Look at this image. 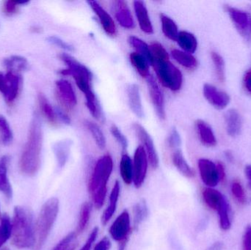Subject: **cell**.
I'll list each match as a JSON object with an SVG mask.
<instances>
[{"label": "cell", "mask_w": 251, "mask_h": 250, "mask_svg": "<svg viewBox=\"0 0 251 250\" xmlns=\"http://www.w3.org/2000/svg\"><path fill=\"white\" fill-rule=\"evenodd\" d=\"M120 183L119 181H116L114 186L112 189L111 193H110L109 206L106 208L102 217H101V223L103 226H106L116 213L118 201H119V196H120Z\"/></svg>", "instance_id": "obj_21"}, {"label": "cell", "mask_w": 251, "mask_h": 250, "mask_svg": "<svg viewBox=\"0 0 251 250\" xmlns=\"http://www.w3.org/2000/svg\"><path fill=\"white\" fill-rule=\"evenodd\" d=\"M29 1H5L4 4V12L7 15H13L16 13L18 7L20 5L27 4Z\"/></svg>", "instance_id": "obj_46"}, {"label": "cell", "mask_w": 251, "mask_h": 250, "mask_svg": "<svg viewBox=\"0 0 251 250\" xmlns=\"http://www.w3.org/2000/svg\"><path fill=\"white\" fill-rule=\"evenodd\" d=\"M57 97L59 102L64 110L71 111L77 104V98L72 84L66 79H60L56 82Z\"/></svg>", "instance_id": "obj_11"}, {"label": "cell", "mask_w": 251, "mask_h": 250, "mask_svg": "<svg viewBox=\"0 0 251 250\" xmlns=\"http://www.w3.org/2000/svg\"><path fill=\"white\" fill-rule=\"evenodd\" d=\"M10 239L13 246L19 249H29L35 247V224L30 208L21 205L15 207Z\"/></svg>", "instance_id": "obj_3"}, {"label": "cell", "mask_w": 251, "mask_h": 250, "mask_svg": "<svg viewBox=\"0 0 251 250\" xmlns=\"http://www.w3.org/2000/svg\"><path fill=\"white\" fill-rule=\"evenodd\" d=\"M196 126L201 142L206 146H215L217 140L212 128L206 122L201 120H197Z\"/></svg>", "instance_id": "obj_24"}, {"label": "cell", "mask_w": 251, "mask_h": 250, "mask_svg": "<svg viewBox=\"0 0 251 250\" xmlns=\"http://www.w3.org/2000/svg\"><path fill=\"white\" fill-rule=\"evenodd\" d=\"M131 231L129 213L125 210L116 219L110 227L109 233L113 240L122 244L126 243Z\"/></svg>", "instance_id": "obj_9"}, {"label": "cell", "mask_w": 251, "mask_h": 250, "mask_svg": "<svg viewBox=\"0 0 251 250\" xmlns=\"http://www.w3.org/2000/svg\"><path fill=\"white\" fill-rule=\"evenodd\" d=\"M199 169L202 182L208 187L212 188L219 183L217 164L206 159H201L199 161Z\"/></svg>", "instance_id": "obj_12"}, {"label": "cell", "mask_w": 251, "mask_h": 250, "mask_svg": "<svg viewBox=\"0 0 251 250\" xmlns=\"http://www.w3.org/2000/svg\"><path fill=\"white\" fill-rule=\"evenodd\" d=\"M38 102H39L40 109H41L43 114L45 116L46 118L51 125L55 126L57 124V118L55 110L51 107L47 97L44 94H38Z\"/></svg>", "instance_id": "obj_34"}, {"label": "cell", "mask_w": 251, "mask_h": 250, "mask_svg": "<svg viewBox=\"0 0 251 250\" xmlns=\"http://www.w3.org/2000/svg\"><path fill=\"white\" fill-rule=\"evenodd\" d=\"M119 167L122 180L126 184L131 185L133 183V162L128 154L122 155Z\"/></svg>", "instance_id": "obj_32"}, {"label": "cell", "mask_w": 251, "mask_h": 250, "mask_svg": "<svg viewBox=\"0 0 251 250\" xmlns=\"http://www.w3.org/2000/svg\"><path fill=\"white\" fill-rule=\"evenodd\" d=\"M179 46L185 52L193 54L197 49L198 41L194 35L186 31H181L178 33L176 40Z\"/></svg>", "instance_id": "obj_27"}, {"label": "cell", "mask_w": 251, "mask_h": 250, "mask_svg": "<svg viewBox=\"0 0 251 250\" xmlns=\"http://www.w3.org/2000/svg\"><path fill=\"white\" fill-rule=\"evenodd\" d=\"M9 162L8 156H4L0 159V192L10 199L13 196V189L8 178Z\"/></svg>", "instance_id": "obj_19"}, {"label": "cell", "mask_w": 251, "mask_h": 250, "mask_svg": "<svg viewBox=\"0 0 251 250\" xmlns=\"http://www.w3.org/2000/svg\"><path fill=\"white\" fill-rule=\"evenodd\" d=\"M11 236V221L7 214H4L0 220V248L10 239Z\"/></svg>", "instance_id": "obj_39"}, {"label": "cell", "mask_w": 251, "mask_h": 250, "mask_svg": "<svg viewBox=\"0 0 251 250\" xmlns=\"http://www.w3.org/2000/svg\"><path fill=\"white\" fill-rule=\"evenodd\" d=\"M244 85L246 90L251 93V70L247 71L244 76Z\"/></svg>", "instance_id": "obj_54"}, {"label": "cell", "mask_w": 251, "mask_h": 250, "mask_svg": "<svg viewBox=\"0 0 251 250\" xmlns=\"http://www.w3.org/2000/svg\"><path fill=\"white\" fill-rule=\"evenodd\" d=\"M212 59L218 80L221 82H224L225 80V66L224 59L216 52H212Z\"/></svg>", "instance_id": "obj_42"}, {"label": "cell", "mask_w": 251, "mask_h": 250, "mask_svg": "<svg viewBox=\"0 0 251 250\" xmlns=\"http://www.w3.org/2000/svg\"><path fill=\"white\" fill-rule=\"evenodd\" d=\"M72 145V141L62 140L56 142L53 145V151L59 168H63L66 165L69 159Z\"/></svg>", "instance_id": "obj_22"}, {"label": "cell", "mask_w": 251, "mask_h": 250, "mask_svg": "<svg viewBox=\"0 0 251 250\" xmlns=\"http://www.w3.org/2000/svg\"><path fill=\"white\" fill-rule=\"evenodd\" d=\"M0 134H1L3 144L4 145H10L13 139V132L7 119L1 114H0Z\"/></svg>", "instance_id": "obj_41"}, {"label": "cell", "mask_w": 251, "mask_h": 250, "mask_svg": "<svg viewBox=\"0 0 251 250\" xmlns=\"http://www.w3.org/2000/svg\"><path fill=\"white\" fill-rule=\"evenodd\" d=\"M219 214L220 226L221 229L224 230H229L231 226V220H230V208L228 201H224L221 208L218 210Z\"/></svg>", "instance_id": "obj_40"}, {"label": "cell", "mask_w": 251, "mask_h": 250, "mask_svg": "<svg viewBox=\"0 0 251 250\" xmlns=\"http://www.w3.org/2000/svg\"><path fill=\"white\" fill-rule=\"evenodd\" d=\"M134 8L141 30L147 34L153 33V26L144 1H134Z\"/></svg>", "instance_id": "obj_18"}, {"label": "cell", "mask_w": 251, "mask_h": 250, "mask_svg": "<svg viewBox=\"0 0 251 250\" xmlns=\"http://www.w3.org/2000/svg\"><path fill=\"white\" fill-rule=\"evenodd\" d=\"M85 126L88 129L91 135H92L93 138L95 141L96 144L98 145L100 149H104L106 147V139L103 134L102 131L100 129V126L97 123H94L92 121L87 120L85 121Z\"/></svg>", "instance_id": "obj_37"}, {"label": "cell", "mask_w": 251, "mask_h": 250, "mask_svg": "<svg viewBox=\"0 0 251 250\" xmlns=\"http://www.w3.org/2000/svg\"><path fill=\"white\" fill-rule=\"evenodd\" d=\"M59 201L51 198L46 201L41 208L35 224V242L34 250H41L48 239L59 212Z\"/></svg>", "instance_id": "obj_5"}, {"label": "cell", "mask_w": 251, "mask_h": 250, "mask_svg": "<svg viewBox=\"0 0 251 250\" xmlns=\"http://www.w3.org/2000/svg\"><path fill=\"white\" fill-rule=\"evenodd\" d=\"M181 137L176 129H173L168 138V143L171 148H178L181 145Z\"/></svg>", "instance_id": "obj_48"}, {"label": "cell", "mask_w": 251, "mask_h": 250, "mask_svg": "<svg viewBox=\"0 0 251 250\" xmlns=\"http://www.w3.org/2000/svg\"><path fill=\"white\" fill-rule=\"evenodd\" d=\"M55 113L57 117L60 118L65 124H71V119L69 118V116L64 112L62 111L60 109H57V110H55Z\"/></svg>", "instance_id": "obj_52"}, {"label": "cell", "mask_w": 251, "mask_h": 250, "mask_svg": "<svg viewBox=\"0 0 251 250\" xmlns=\"http://www.w3.org/2000/svg\"><path fill=\"white\" fill-rule=\"evenodd\" d=\"M226 157H227V158H228V159H229L230 161H232L233 157H232V155H231V153L227 152L226 153Z\"/></svg>", "instance_id": "obj_57"}, {"label": "cell", "mask_w": 251, "mask_h": 250, "mask_svg": "<svg viewBox=\"0 0 251 250\" xmlns=\"http://www.w3.org/2000/svg\"><path fill=\"white\" fill-rule=\"evenodd\" d=\"M151 66L154 68L159 82L164 87L172 91L181 89L183 83L182 73L170 60L155 62Z\"/></svg>", "instance_id": "obj_6"}, {"label": "cell", "mask_w": 251, "mask_h": 250, "mask_svg": "<svg viewBox=\"0 0 251 250\" xmlns=\"http://www.w3.org/2000/svg\"><path fill=\"white\" fill-rule=\"evenodd\" d=\"M133 214H134V228H137L149 216V208L145 200H141L135 204L133 208Z\"/></svg>", "instance_id": "obj_36"}, {"label": "cell", "mask_w": 251, "mask_h": 250, "mask_svg": "<svg viewBox=\"0 0 251 250\" xmlns=\"http://www.w3.org/2000/svg\"><path fill=\"white\" fill-rule=\"evenodd\" d=\"M47 41L50 42V44L52 45H56V46L60 47V48H63V49L66 50V51H73L74 48L72 45L68 43L65 42L63 40L60 39L58 37L56 36H50L47 38Z\"/></svg>", "instance_id": "obj_47"}, {"label": "cell", "mask_w": 251, "mask_h": 250, "mask_svg": "<svg viewBox=\"0 0 251 250\" xmlns=\"http://www.w3.org/2000/svg\"><path fill=\"white\" fill-rule=\"evenodd\" d=\"M160 19L161 22H162V29L164 35L168 39L176 41L179 32H178V26H177L176 22L165 14L160 15Z\"/></svg>", "instance_id": "obj_33"}, {"label": "cell", "mask_w": 251, "mask_h": 250, "mask_svg": "<svg viewBox=\"0 0 251 250\" xmlns=\"http://www.w3.org/2000/svg\"><path fill=\"white\" fill-rule=\"evenodd\" d=\"M110 132H111L112 135L116 138V140L120 144L123 151H125L127 147H128V141H127L126 137L116 125H112L111 128H110Z\"/></svg>", "instance_id": "obj_45"}, {"label": "cell", "mask_w": 251, "mask_h": 250, "mask_svg": "<svg viewBox=\"0 0 251 250\" xmlns=\"http://www.w3.org/2000/svg\"><path fill=\"white\" fill-rule=\"evenodd\" d=\"M127 95H128V104L131 111L137 117L142 118L144 115V113H143V104H142L139 87L135 84H131L128 85L127 88Z\"/></svg>", "instance_id": "obj_20"}, {"label": "cell", "mask_w": 251, "mask_h": 250, "mask_svg": "<svg viewBox=\"0 0 251 250\" xmlns=\"http://www.w3.org/2000/svg\"><path fill=\"white\" fill-rule=\"evenodd\" d=\"M231 192L235 199L240 204H244L246 202V195L241 183L238 181H234L231 185Z\"/></svg>", "instance_id": "obj_44"}, {"label": "cell", "mask_w": 251, "mask_h": 250, "mask_svg": "<svg viewBox=\"0 0 251 250\" xmlns=\"http://www.w3.org/2000/svg\"><path fill=\"white\" fill-rule=\"evenodd\" d=\"M217 167H218L220 182H224L226 179V171L224 164H223L222 163L218 162V164H217Z\"/></svg>", "instance_id": "obj_53"}, {"label": "cell", "mask_w": 251, "mask_h": 250, "mask_svg": "<svg viewBox=\"0 0 251 250\" xmlns=\"http://www.w3.org/2000/svg\"><path fill=\"white\" fill-rule=\"evenodd\" d=\"M132 127L137 137L143 143V148H145V151L147 154L149 164L151 166L152 168H157L159 162V157L150 135L148 133L145 128L139 123H134Z\"/></svg>", "instance_id": "obj_10"}, {"label": "cell", "mask_w": 251, "mask_h": 250, "mask_svg": "<svg viewBox=\"0 0 251 250\" xmlns=\"http://www.w3.org/2000/svg\"><path fill=\"white\" fill-rule=\"evenodd\" d=\"M111 248V242L107 237L103 238L96 245L94 250H110Z\"/></svg>", "instance_id": "obj_51"}, {"label": "cell", "mask_w": 251, "mask_h": 250, "mask_svg": "<svg viewBox=\"0 0 251 250\" xmlns=\"http://www.w3.org/2000/svg\"><path fill=\"white\" fill-rule=\"evenodd\" d=\"M43 145V129L41 120L37 113H34L29 126L27 141L19 161V167L23 174L33 176L41 166Z\"/></svg>", "instance_id": "obj_1"}, {"label": "cell", "mask_w": 251, "mask_h": 250, "mask_svg": "<svg viewBox=\"0 0 251 250\" xmlns=\"http://www.w3.org/2000/svg\"><path fill=\"white\" fill-rule=\"evenodd\" d=\"M246 175L249 181V183L251 186V165L247 166L246 167Z\"/></svg>", "instance_id": "obj_56"}, {"label": "cell", "mask_w": 251, "mask_h": 250, "mask_svg": "<svg viewBox=\"0 0 251 250\" xmlns=\"http://www.w3.org/2000/svg\"><path fill=\"white\" fill-rule=\"evenodd\" d=\"M225 120L228 135L231 136L240 135L242 129V119L240 114L236 110H229L226 114Z\"/></svg>", "instance_id": "obj_26"}, {"label": "cell", "mask_w": 251, "mask_h": 250, "mask_svg": "<svg viewBox=\"0 0 251 250\" xmlns=\"http://www.w3.org/2000/svg\"><path fill=\"white\" fill-rule=\"evenodd\" d=\"M151 54L152 63L155 62L165 61L170 60L169 54H168L165 47L158 42H153L149 45Z\"/></svg>", "instance_id": "obj_38"}, {"label": "cell", "mask_w": 251, "mask_h": 250, "mask_svg": "<svg viewBox=\"0 0 251 250\" xmlns=\"http://www.w3.org/2000/svg\"><path fill=\"white\" fill-rule=\"evenodd\" d=\"M128 41L130 45L137 50V52L143 56L149 62V64L151 65V54L149 45L140 38L133 35L128 37Z\"/></svg>", "instance_id": "obj_35"}, {"label": "cell", "mask_w": 251, "mask_h": 250, "mask_svg": "<svg viewBox=\"0 0 251 250\" xmlns=\"http://www.w3.org/2000/svg\"><path fill=\"white\" fill-rule=\"evenodd\" d=\"M227 12L231 20L240 31V33L248 40L251 39V16L247 13L234 7H226Z\"/></svg>", "instance_id": "obj_13"}, {"label": "cell", "mask_w": 251, "mask_h": 250, "mask_svg": "<svg viewBox=\"0 0 251 250\" xmlns=\"http://www.w3.org/2000/svg\"><path fill=\"white\" fill-rule=\"evenodd\" d=\"M114 7L115 16L121 26L126 29H131L134 27V19L127 5V3L123 0L115 1Z\"/></svg>", "instance_id": "obj_17"}, {"label": "cell", "mask_w": 251, "mask_h": 250, "mask_svg": "<svg viewBox=\"0 0 251 250\" xmlns=\"http://www.w3.org/2000/svg\"><path fill=\"white\" fill-rule=\"evenodd\" d=\"M76 234L75 232L68 234L66 237L63 238L52 250H75L76 248L75 239Z\"/></svg>", "instance_id": "obj_43"}, {"label": "cell", "mask_w": 251, "mask_h": 250, "mask_svg": "<svg viewBox=\"0 0 251 250\" xmlns=\"http://www.w3.org/2000/svg\"><path fill=\"white\" fill-rule=\"evenodd\" d=\"M224 245L222 242H215L207 250H224Z\"/></svg>", "instance_id": "obj_55"}, {"label": "cell", "mask_w": 251, "mask_h": 250, "mask_svg": "<svg viewBox=\"0 0 251 250\" xmlns=\"http://www.w3.org/2000/svg\"><path fill=\"white\" fill-rule=\"evenodd\" d=\"M113 170V161L109 154L99 159L88 182V191L94 206L100 209L104 205L107 194V183Z\"/></svg>", "instance_id": "obj_4"}, {"label": "cell", "mask_w": 251, "mask_h": 250, "mask_svg": "<svg viewBox=\"0 0 251 250\" xmlns=\"http://www.w3.org/2000/svg\"><path fill=\"white\" fill-rule=\"evenodd\" d=\"M243 250H251V226H249L245 231L243 239Z\"/></svg>", "instance_id": "obj_50"}, {"label": "cell", "mask_w": 251, "mask_h": 250, "mask_svg": "<svg viewBox=\"0 0 251 250\" xmlns=\"http://www.w3.org/2000/svg\"><path fill=\"white\" fill-rule=\"evenodd\" d=\"M22 82V76L19 73L10 71H7L5 75L0 73V92L9 104L13 103L17 98Z\"/></svg>", "instance_id": "obj_7"}, {"label": "cell", "mask_w": 251, "mask_h": 250, "mask_svg": "<svg viewBox=\"0 0 251 250\" xmlns=\"http://www.w3.org/2000/svg\"><path fill=\"white\" fill-rule=\"evenodd\" d=\"M98 233L99 227H94L92 231H91V234L88 236V239H87L85 245L81 248L80 250H91V248H92L93 244L94 243L96 239H97V236H98Z\"/></svg>", "instance_id": "obj_49"}, {"label": "cell", "mask_w": 251, "mask_h": 250, "mask_svg": "<svg viewBox=\"0 0 251 250\" xmlns=\"http://www.w3.org/2000/svg\"><path fill=\"white\" fill-rule=\"evenodd\" d=\"M93 204L90 202H85L82 204L79 211V220H78L77 227H76V235L81 234L86 230L92 212Z\"/></svg>", "instance_id": "obj_29"}, {"label": "cell", "mask_w": 251, "mask_h": 250, "mask_svg": "<svg viewBox=\"0 0 251 250\" xmlns=\"http://www.w3.org/2000/svg\"><path fill=\"white\" fill-rule=\"evenodd\" d=\"M146 79H147L148 87H149V95H150L152 104L156 110V114L161 120H165L166 115H165L164 95L162 91L153 76H149Z\"/></svg>", "instance_id": "obj_14"}, {"label": "cell", "mask_w": 251, "mask_h": 250, "mask_svg": "<svg viewBox=\"0 0 251 250\" xmlns=\"http://www.w3.org/2000/svg\"><path fill=\"white\" fill-rule=\"evenodd\" d=\"M172 161L176 168L183 176H185L186 178H188V179L195 177L196 173H195L194 170L189 165L188 163L186 161L181 150L177 149L174 151L172 155Z\"/></svg>", "instance_id": "obj_25"}, {"label": "cell", "mask_w": 251, "mask_h": 250, "mask_svg": "<svg viewBox=\"0 0 251 250\" xmlns=\"http://www.w3.org/2000/svg\"><path fill=\"white\" fill-rule=\"evenodd\" d=\"M88 3L96 15L98 16L99 20L106 33L110 36L116 35V31H117L116 23L110 15L101 7L98 1L91 0V1H88Z\"/></svg>", "instance_id": "obj_15"}, {"label": "cell", "mask_w": 251, "mask_h": 250, "mask_svg": "<svg viewBox=\"0 0 251 250\" xmlns=\"http://www.w3.org/2000/svg\"><path fill=\"white\" fill-rule=\"evenodd\" d=\"M133 183L137 189L141 187L147 175L149 159L143 145L136 148L133 159Z\"/></svg>", "instance_id": "obj_8"}, {"label": "cell", "mask_w": 251, "mask_h": 250, "mask_svg": "<svg viewBox=\"0 0 251 250\" xmlns=\"http://www.w3.org/2000/svg\"><path fill=\"white\" fill-rule=\"evenodd\" d=\"M59 57L67 66V68L60 70V74L72 76L74 78L78 88L85 95L87 107L90 113L91 114H97L101 106L93 91L91 85L93 75L91 70L69 54L63 53Z\"/></svg>", "instance_id": "obj_2"}, {"label": "cell", "mask_w": 251, "mask_h": 250, "mask_svg": "<svg viewBox=\"0 0 251 250\" xmlns=\"http://www.w3.org/2000/svg\"><path fill=\"white\" fill-rule=\"evenodd\" d=\"M4 66L8 71L19 73V72L26 70L29 66L27 60L21 56H11L4 60Z\"/></svg>", "instance_id": "obj_30"}, {"label": "cell", "mask_w": 251, "mask_h": 250, "mask_svg": "<svg viewBox=\"0 0 251 250\" xmlns=\"http://www.w3.org/2000/svg\"><path fill=\"white\" fill-rule=\"evenodd\" d=\"M171 54L177 63H179L186 68L194 69L197 67V60L190 53L185 52L181 50L174 49L171 51Z\"/></svg>", "instance_id": "obj_31"}, {"label": "cell", "mask_w": 251, "mask_h": 250, "mask_svg": "<svg viewBox=\"0 0 251 250\" xmlns=\"http://www.w3.org/2000/svg\"><path fill=\"white\" fill-rule=\"evenodd\" d=\"M202 196L206 205L209 208L217 211L226 201L225 197L219 191L210 187L205 188L203 189Z\"/></svg>", "instance_id": "obj_23"}, {"label": "cell", "mask_w": 251, "mask_h": 250, "mask_svg": "<svg viewBox=\"0 0 251 250\" xmlns=\"http://www.w3.org/2000/svg\"><path fill=\"white\" fill-rule=\"evenodd\" d=\"M203 95L210 104L218 109H224L230 101V98L226 92L217 90L213 85L206 84L203 86Z\"/></svg>", "instance_id": "obj_16"}, {"label": "cell", "mask_w": 251, "mask_h": 250, "mask_svg": "<svg viewBox=\"0 0 251 250\" xmlns=\"http://www.w3.org/2000/svg\"><path fill=\"white\" fill-rule=\"evenodd\" d=\"M129 60L133 67L142 77L147 79L150 76L149 63L143 56L137 52H132L130 54Z\"/></svg>", "instance_id": "obj_28"}]
</instances>
